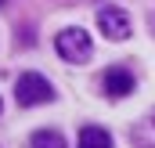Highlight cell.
<instances>
[{"instance_id": "cell-5", "label": "cell", "mask_w": 155, "mask_h": 148, "mask_svg": "<svg viewBox=\"0 0 155 148\" xmlns=\"http://www.w3.org/2000/svg\"><path fill=\"white\" fill-rule=\"evenodd\" d=\"M79 148H112V137H108V130H105V126L87 123V126L79 130Z\"/></svg>"}, {"instance_id": "cell-1", "label": "cell", "mask_w": 155, "mask_h": 148, "mask_svg": "<svg viewBox=\"0 0 155 148\" xmlns=\"http://www.w3.org/2000/svg\"><path fill=\"white\" fill-rule=\"evenodd\" d=\"M15 94H18V105H47V101H54V87L43 79L40 72H22L18 76V83H15Z\"/></svg>"}, {"instance_id": "cell-4", "label": "cell", "mask_w": 155, "mask_h": 148, "mask_svg": "<svg viewBox=\"0 0 155 148\" xmlns=\"http://www.w3.org/2000/svg\"><path fill=\"white\" fill-rule=\"evenodd\" d=\"M105 94L108 98H126V94H134V72L126 69V65H112V69H105Z\"/></svg>"}, {"instance_id": "cell-7", "label": "cell", "mask_w": 155, "mask_h": 148, "mask_svg": "<svg viewBox=\"0 0 155 148\" xmlns=\"http://www.w3.org/2000/svg\"><path fill=\"white\" fill-rule=\"evenodd\" d=\"M29 148H65V137L58 130H36L29 137Z\"/></svg>"}, {"instance_id": "cell-8", "label": "cell", "mask_w": 155, "mask_h": 148, "mask_svg": "<svg viewBox=\"0 0 155 148\" xmlns=\"http://www.w3.org/2000/svg\"><path fill=\"white\" fill-rule=\"evenodd\" d=\"M0 4H4V0H0Z\"/></svg>"}, {"instance_id": "cell-2", "label": "cell", "mask_w": 155, "mask_h": 148, "mask_svg": "<svg viewBox=\"0 0 155 148\" xmlns=\"http://www.w3.org/2000/svg\"><path fill=\"white\" fill-rule=\"evenodd\" d=\"M54 51L65 58V62H72V65H79V62H87L90 58V36H87V29H61L58 33V40H54Z\"/></svg>"}, {"instance_id": "cell-3", "label": "cell", "mask_w": 155, "mask_h": 148, "mask_svg": "<svg viewBox=\"0 0 155 148\" xmlns=\"http://www.w3.org/2000/svg\"><path fill=\"white\" fill-rule=\"evenodd\" d=\"M97 25L108 40H130V18L123 7H101L97 11Z\"/></svg>"}, {"instance_id": "cell-6", "label": "cell", "mask_w": 155, "mask_h": 148, "mask_svg": "<svg viewBox=\"0 0 155 148\" xmlns=\"http://www.w3.org/2000/svg\"><path fill=\"white\" fill-rule=\"evenodd\" d=\"M130 137H134V145H137V148H155V112H148V116L134 126Z\"/></svg>"}]
</instances>
